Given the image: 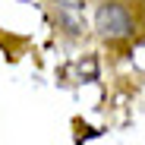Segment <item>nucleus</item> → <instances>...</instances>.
<instances>
[{"label":"nucleus","instance_id":"obj_1","mask_svg":"<svg viewBox=\"0 0 145 145\" xmlns=\"http://www.w3.org/2000/svg\"><path fill=\"white\" fill-rule=\"evenodd\" d=\"M98 32L110 41H120V38H129L133 35V16L123 3H104L98 10V19H95Z\"/></svg>","mask_w":145,"mask_h":145}]
</instances>
